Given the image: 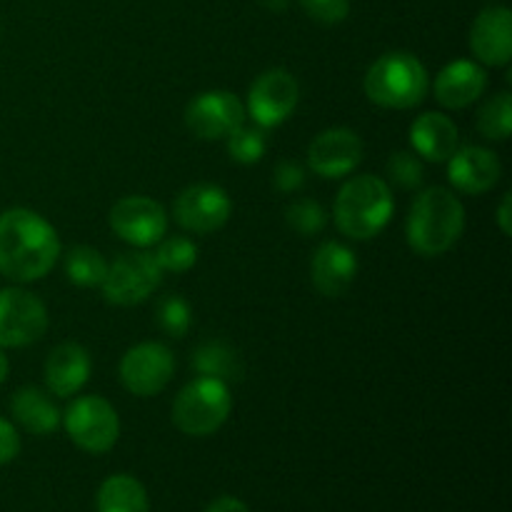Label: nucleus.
<instances>
[{"instance_id":"obj_1","label":"nucleus","mask_w":512,"mask_h":512,"mask_svg":"<svg viewBox=\"0 0 512 512\" xmlns=\"http://www.w3.org/2000/svg\"><path fill=\"white\" fill-rule=\"evenodd\" d=\"M60 258V238L53 225L28 208L0 215V275L15 283L45 278Z\"/></svg>"},{"instance_id":"obj_2","label":"nucleus","mask_w":512,"mask_h":512,"mask_svg":"<svg viewBox=\"0 0 512 512\" xmlns=\"http://www.w3.org/2000/svg\"><path fill=\"white\" fill-rule=\"evenodd\" d=\"M465 230V208L458 195L448 188L423 190L410 205L405 220L408 245L423 258H438L448 253Z\"/></svg>"},{"instance_id":"obj_3","label":"nucleus","mask_w":512,"mask_h":512,"mask_svg":"<svg viewBox=\"0 0 512 512\" xmlns=\"http://www.w3.org/2000/svg\"><path fill=\"white\" fill-rule=\"evenodd\" d=\"M395 210L393 190L378 175H358L335 198V225L353 240H370L390 223Z\"/></svg>"},{"instance_id":"obj_4","label":"nucleus","mask_w":512,"mask_h":512,"mask_svg":"<svg viewBox=\"0 0 512 512\" xmlns=\"http://www.w3.org/2000/svg\"><path fill=\"white\" fill-rule=\"evenodd\" d=\"M428 90V70L418 55L405 50L380 55L365 75V95L380 108L410 110L423 103Z\"/></svg>"},{"instance_id":"obj_5","label":"nucleus","mask_w":512,"mask_h":512,"mask_svg":"<svg viewBox=\"0 0 512 512\" xmlns=\"http://www.w3.org/2000/svg\"><path fill=\"white\" fill-rule=\"evenodd\" d=\"M230 410H233V395H230L228 383L200 375L198 380L180 390L170 418L180 433L208 438L223 428L225 420L230 418Z\"/></svg>"},{"instance_id":"obj_6","label":"nucleus","mask_w":512,"mask_h":512,"mask_svg":"<svg viewBox=\"0 0 512 512\" xmlns=\"http://www.w3.org/2000/svg\"><path fill=\"white\" fill-rule=\"evenodd\" d=\"M63 428L80 450L103 455L113 450L120 438V420L113 405L100 395L75 398L63 413Z\"/></svg>"},{"instance_id":"obj_7","label":"nucleus","mask_w":512,"mask_h":512,"mask_svg":"<svg viewBox=\"0 0 512 512\" xmlns=\"http://www.w3.org/2000/svg\"><path fill=\"white\" fill-rule=\"evenodd\" d=\"M160 283H163V268L158 265L155 255L143 253V250H130V253L118 255L108 265L100 290L110 305L128 308V305L148 300L160 288Z\"/></svg>"},{"instance_id":"obj_8","label":"nucleus","mask_w":512,"mask_h":512,"mask_svg":"<svg viewBox=\"0 0 512 512\" xmlns=\"http://www.w3.org/2000/svg\"><path fill=\"white\" fill-rule=\"evenodd\" d=\"M48 330V310L38 295L20 288L0 290V348H25Z\"/></svg>"},{"instance_id":"obj_9","label":"nucleus","mask_w":512,"mask_h":512,"mask_svg":"<svg viewBox=\"0 0 512 512\" xmlns=\"http://www.w3.org/2000/svg\"><path fill=\"white\" fill-rule=\"evenodd\" d=\"M175 373V355L163 343H140L120 360V383L138 398L163 393Z\"/></svg>"},{"instance_id":"obj_10","label":"nucleus","mask_w":512,"mask_h":512,"mask_svg":"<svg viewBox=\"0 0 512 512\" xmlns=\"http://www.w3.org/2000/svg\"><path fill=\"white\" fill-rule=\"evenodd\" d=\"M300 100V85L293 73L283 68L265 70L255 78L248 93V108L245 113L260 125V128H278L293 115Z\"/></svg>"},{"instance_id":"obj_11","label":"nucleus","mask_w":512,"mask_h":512,"mask_svg":"<svg viewBox=\"0 0 512 512\" xmlns=\"http://www.w3.org/2000/svg\"><path fill=\"white\" fill-rule=\"evenodd\" d=\"M110 228L125 243L148 248L168 233V213L163 205L145 195H125L110 208Z\"/></svg>"},{"instance_id":"obj_12","label":"nucleus","mask_w":512,"mask_h":512,"mask_svg":"<svg viewBox=\"0 0 512 512\" xmlns=\"http://www.w3.org/2000/svg\"><path fill=\"white\" fill-rule=\"evenodd\" d=\"M233 215V200L220 185H188L173 203V218L188 233L208 235L223 228Z\"/></svg>"},{"instance_id":"obj_13","label":"nucleus","mask_w":512,"mask_h":512,"mask_svg":"<svg viewBox=\"0 0 512 512\" xmlns=\"http://www.w3.org/2000/svg\"><path fill=\"white\" fill-rule=\"evenodd\" d=\"M245 123V105L228 90H208L185 108V125L200 140H225Z\"/></svg>"},{"instance_id":"obj_14","label":"nucleus","mask_w":512,"mask_h":512,"mask_svg":"<svg viewBox=\"0 0 512 512\" xmlns=\"http://www.w3.org/2000/svg\"><path fill=\"white\" fill-rule=\"evenodd\" d=\"M363 160V140L350 128H330L315 135L308 148V165L320 178H345Z\"/></svg>"},{"instance_id":"obj_15","label":"nucleus","mask_w":512,"mask_h":512,"mask_svg":"<svg viewBox=\"0 0 512 512\" xmlns=\"http://www.w3.org/2000/svg\"><path fill=\"white\" fill-rule=\"evenodd\" d=\"M503 175L498 155L483 145H465L448 158V180L465 195H485Z\"/></svg>"},{"instance_id":"obj_16","label":"nucleus","mask_w":512,"mask_h":512,"mask_svg":"<svg viewBox=\"0 0 512 512\" xmlns=\"http://www.w3.org/2000/svg\"><path fill=\"white\" fill-rule=\"evenodd\" d=\"M470 50L483 65L503 68L512 60V13L505 5L485 8L470 28Z\"/></svg>"},{"instance_id":"obj_17","label":"nucleus","mask_w":512,"mask_h":512,"mask_svg":"<svg viewBox=\"0 0 512 512\" xmlns=\"http://www.w3.org/2000/svg\"><path fill=\"white\" fill-rule=\"evenodd\" d=\"M355 275H358V258L348 245L335 240L320 245L310 260L313 288L325 298H340L348 293L350 285L355 283Z\"/></svg>"},{"instance_id":"obj_18","label":"nucleus","mask_w":512,"mask_h":512,"mask_svg":"<svg viewBox=\"0 0 512 512\" xmlns=\"http://www.w3.org/2000/svg\"><path fill=\"white\" fill-rule=\"evenodd\" d=\"M488 88V73L473 60H453L435 78V100L443 108L463 110L473 105Z\"/></svg>"},{"instance_id":"obj_19","label":"nucleus","mask_w":512,"mask_h":512,"mask_svg":"<svg viewBox=\"0 0 512 512\" xmlns=\"http://www.w3.org/2000/svg\"><path fill=\"white\" fill-rule=\"evenodd\" d=\"M90 353L80 343H60L45 360V388L58 398L80 393L90 378Z\"/></svg>"},{"instance_id":"obj_20","label":"nucleus","mask_w":512,"mask_h":512,"mask_svg":"<svg viewBox=\"0 0 512 512\" xmlns=\"http://www.w3.org/2000/svg\"><path fill=\"white\" fill-rule=\"evenodd\" d=\"M458 125L443 113H423L410 125V145L418 155L433 163H448L458 150Z\"/></svg>"},{"instance_id":"obj_21","label":"nucleus","mask_w":512,"mask_h":512,"mask_svg":"<svg viewBox=\"0 0 512 512\" xmlns=\"http://www.w3.org/2000/svg\"><path fill=\"white\" fill-rule=\"evenodd\" d=\"M10 413H13L15 423L23 430L33 435H50L60 428V415L58 405L53 403L48 390H40L35 385L20 388L18 393L10 400Z\"/></svg>"},{"instance_id":"obj_22","label":"nucleus","mask_w":512,"mask_h":512,"mask_svg":"<svg viewBox=\"0 0 512 512\" xmlns=\"http://www.w3.org/2000/svg\"><path fill=\"white\" fill-rule=\"evenodd\" d=\"M193 368L205 378L223 380V383H238L245 373L240 353L225 340H208L200 345L193 355Z\"/></svg>"},{"instance_id":"obj_23","label":"nucleus","mask_w":512,"mask_h":512,"mask_svg":"<svg viewBox=\"0 0 512 512\" xmlns=\"http://www.w3.org/2000/svg\"><path fill=\"white\" fill-rule=\"evenodd\" d=\"M95 508L98 512H148V493L133 475H113L100 485Z\"/></svg>"},{"instance_id":"obj_24","label":"nucleus","mask_w":512,"mask_h":512,"mask_svg":"<svg viewBox=\"0 0 512 512\" xmlns=\"http://www.w3.org/2000/svg\"><path fill=\"white\" fill-rule=\"evenodd\" d=\"M108 273V260L90 245H75L65 253V275L78 288H98Z\"/></svg>"},{"instance_id":"obj_25","label":"nucleus","mask_w":512,"mask_h":512,"mask_svg":"<svg viewBox=\"0 0 512 512\" xmlns=\"http://www.w3.org/2000/svg\"><path fill=\"white\" fill-rule=\"evenodd\" d=\"M478 130L488 140H508L512 133V98L510 93H495L478 113Z\"/></svg>"},{"instance_id":"obj_26","label":"nucleus","mask_w":512,"mask_h":512,"mask_svg":"<svg viewBox=\"0 0 512 512\" xmlns=\"http://www.w3.org/2000/svg\"><path fill=\"white\" fill-rule=\"evenodd\" d=\"M155 260L163 268V273H185L198 263V245L185 235H170L158 243L155 250Z\"/></svg>"},{"instance_id":"obj_27","label":"nucleus","mask_w":512,"mask_h":512,"mask_svg":"<svg viewBox=\"0 0 512 512\" xmlns=\"http://www.w3.org/2000/svg\"><path fill=\"white\" fill-rule=\"evenodd\" d=\"M285 220L303 238H313V235L323 233L325 225H328V215H325L323 205L310 198L293 200L288 205V210H285Z\"/></svg>"},{"instance_id":"obj_28","label":"nucleus","mask_w":512,"mask_h":512,"mask_svg":"<svg viewBox=\"0 0 512 512\" xmlns=\"http://www.w3.org/2000/svg\"><path fill=\"white\" fill-rule=\"evenodd\" d=\"M155 320H158L160 330L170 338H183L193 325V313L190 305L185 303L180 295H165L158 305H155Z\"/></svg>"},{"instance_id":"obj_29","label":"nucleus","mask_w":512,"mask_h":512,"mask_svg":"<svg viewBox=\"0 0 512 512\" xmlns=\"http://www.w3.org/2000/svg\"><path fill=\"white\" fill-rule=\"evenodd\" d=\"M225 140H228L230 158L240 165L260 163L265 155V148H268V140H265L263 130L245 128V125H240V128L235 130V133H230Z\"/></svg>"},{"instance_id":"obj_30","label":"nucleus","mask_w":512,"mask_h":512,"mask_svg":"<svg viewBox=\"0 0 512 512\" xmlns=\"http://www.w3.org/2000/svg\"><path fill=\"white\" fill-rule=\"evenodd\" d=\"M388 175L398 188L403 190H415L423 183V163L415 153H408V150H400V153H393L388 158Z\"/></svg>"},{"instance_id":"obj_31","label":"nucleus","mask_w":512,"mask_h":512,"mask_svg":"<svg viewBox=\"0 0 512 512\" xmlns=\"http://www.w3.org/2000/svg\"><path fill=\"white\" fill-rule=\"evenodd\" d=\"M305 13L323 25H338L348 18L350 0H300Z\"/></svg>"},{"instance_id":"obj_32","label":"nucleus","mask_w":512,"mask_h":512,"mask_svg":"<svg viewBox=\"0 0 512 512\" xmlns=\"http://www.w3.org/2000/svg\"><path fill=\"white\" fill-rule=\"evenodd\" d=\"M273 183L280 193H298L305 185L303 165L295 163V160H283V163H278V168H275Z\"/></svg>"},{"instance_id":"obj_33","label":"nucleus","mask_w":512,"mask_h":512,"mask_svg":"<svg viewBox=\"0 0 512 512\" xmlns=\"http://www.w3.org/2000/svg\"><path fill=\"white\" fill-rule=\"evenodd\" d=\"M20 453V435L10 420L0 418V465H8L10 460L18 458Z\"/></svg>"},{"instance_id":"obj_34","label":"nucleus","mask_w":512,"mask_h":512,"mask_svg":"<svg viewBox=\"0 0 512 512\" xmlns=\"http://www.w3.org/2000/svg\"><path fill=\"white\" fill-rule=\"evenodd\" d=\"M205 512H250V508L243 503V500L233 498V495H223V498L213 500Z\"/></svg>"},{"instance_id":"obj_35","label":"nucleus","mask_w":512,"mask_h":512,"mask_svg":"<svg viewBox=\"0 0 512 512\" xmlns=\"http://www.w3.org/2000/svg\"><path fill=\"white\" fill-rule=\"evenodd\" d=\"M512 195L505 193L503 200H500V208H498V225L503 230V235L512 233Z\"/></svg>"},{"instance_id":"obj_36","label":"nucleus","mask_w":512,"mask_h":512,"mask_svg":"<svg viewBox=\"0 0 512 512\" xmlns=\"http://www.w3.org/2000/svg\"><path fill=\"white\" fill-rule=\"evenodd\" d=\"M8 370H10L8 358H5L3 350H0V385H3V383H5V378H8Z\"/></svg>"},{"instance_id":"obj_37","label":"nucleus","mask_w":512,"mask_h":512,"mask_svg":"<svg viewBox=\"0 0 512 512\" xmlns=\"http://www.w3.org/2000/svg\"><path fill=\"white\" fill-rule=\"evenodd\" d=\"M260 3L270 10H283L285 5H288V0H260Z\"/></svg>"}]
</instances>
